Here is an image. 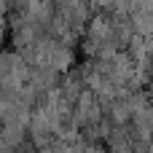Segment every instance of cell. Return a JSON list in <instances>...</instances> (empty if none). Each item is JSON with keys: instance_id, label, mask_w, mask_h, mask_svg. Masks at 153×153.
<instances>
[{"instance_id": "1", "label": "cell", "mask_w": 153, "mask_h": 153, "mask_svg": "<svg viewBox=\"0 0 153 153\" xmlns=\"http://www.w3.org/2000/svg\"><path fill=\"white\" fill-rule=\"evenodd\" d=\"M75 62H78V56H75V48L73 46H67L62 40H54L51 43V51H48V67L51 70H56L59 75H65V73H70V70L78 67Z\"/></svg>"}, {"instance_id": "2", "label": "cell", "mask_w": 153, "mask_h": 153, "mask_svg": "<svg viewBox=\"0 0 153 153\" xmlns=\"http://www.w3.org/2000/svg\"><path fill=\"white\" fill-rule=\"evenodd\" d=\"M0 140L8 151H19L30 143V134H27V126L19 124V121H3L0 126Z\"/></svg>"}, {"instance_id": "3", "label": "cell", "mask_w": 153, "mask_h": 153, "mask_svg": "<svg viewBox=\"0 0 153 153\" xmlns=\"http://www.w3.org/2000/svg\"><path fill=\"white\" fill-rule=\"evenodd\" d=\"M108 118L113 121V126H129V124H132V108H129L126 97H124V100H116V102L108 108Z\"/></svg>"}, {"instance_id": "4", "label": "cell", "mask_w": 153, "mask_h": 153, "mask_svg": "<svg viewBox=\"0 0 153 153\" xmlns=\"http://www.w3.org/2000/svg\"><path fill=\"white\" fill-rule=\"evenodd\" d=\"M129 19H132L134 35H143V38H153V13H145V11H134Z\"/></svg>"}, {"instance_id": "5", "label": "cell", "mask_w": 153, "mask_h": 153, "mask_svg": "<svg viewBox=\"0 0 153 153\" xmlns=\"http://www.w3.org/2000/svg\"><path fill=\"white\" fill-rule=\"evenodd\" d=\"M8 32H11V30H8V16H3V13H0V51H5L3 46H5Z\"/></svg>"}]
</instances>
